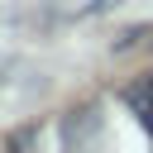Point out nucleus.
Wrapping results in <instances>:
<instances>
[{
  "label": "nucleus",
  "mask_w": 153,
  "mask_h": 153,
  "mask_svg": "<svg viewBox=\"0 0 153 153\" xmlns=\"http://www.w3.org/2000/svg\"><path fill=\"white\" fill-rule=\"evenodd\" d=\"M120 100H124V110L139 120V129L153 139V72H143V76H134L124 91H120Z\"/></svg>",
  "instance_id": "f257e3e1"
}]
</instances>
